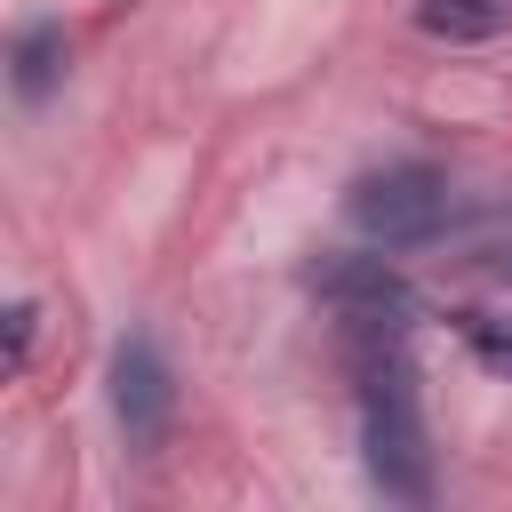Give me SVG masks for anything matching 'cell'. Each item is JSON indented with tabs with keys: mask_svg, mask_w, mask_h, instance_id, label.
<instances>
[{
	"mask_svg": "<svg viewBox=\"0 0 512 512\" xmlns=\"http://www.w3.org/2000/svg\"><path fill=\"white\" fill-rule=\"evenodd\" d=\"M344 216L368 248H424L440 224H448V176L432 160H392V168H368L352 176L344 192Z\"/></svg>",
	"mask_w": 512,
	"mask_h": 512,
	"instance_id": "7a4b0ae2",
	"label": "cell"
},
{
	"mask_svg": "<svg viewBox=\"0 0 512 512\" xmlns=\"http://www.w3.org/2000/svg\"><path fill=\"white\" fill-rule=\"evenodd\" d=\"M304 288L328 296L336 312H392V304H408V280H400L384 256H344V248L312 256V264H304Z\"/></svg>",
	"mask_w": 512,
	"mask_h": 512,
	"instance_id": "277c9868",
	"label": "cell"
},
{
	"mask_svg": "<svg viewBox=\"0 0 512 512\" xmlns=\"http://www.w3.org/2000/svg\"><path fill=\"white\" fill-rule=\"evenodd\" d=\"M112 416H120V440L136 456H152L168 440V424H176V376H168V360H160V344L144 328L112 352Z\"/></svg>",
	"mask_w": 512,
	"mask_h": 512,
	"instance_id": "3957f363",
	"label": "cell"
},
{
	"mask_svg": "<svg viewBox=\"0 0 512 512\" xmlns=\"http://www.w3.org/2000/svg\"><path fill=\"white\" fill-rule=\"evenodd\" d=\"M504 272H512V256H504Z\"/></svg>",
	"mask_w": 512,
	"mask_h": 512,
	"instance_id": "9c48e42d",
	"label": "cell"
},
{
	"mask_svg": "<svg viewBox=\"0 0 512 512\" xmlns=\"http://www.w3.org/2000/svg\"><path fill=\"white\" fill-rule=\"evenodd\" d=\"M64 56H72L64 24H56V16H32V24L8 40V88H16L24 104H48V96L64 88Z\"/></svg>",
	"mask_w": 512,
	"mask_h": 512,
	"instance_id": "5b68a950",
	"label": "cell"
},
{
	"mask_svg": "<svg viewBox=\"0 0 512 512\" xmlns=\"http://www.w3.org/2000/svg\"><path fill=\"white\" fill-rule=\"evenodd\" d=\"M352 400H360V456L368 480L392 504H432V432H424V392L408 360V304L392 312H336Z\"/></svg>",
	"mask_w": 512,
	"mask_h": 512,
	"instance_id": "6da1fadb",
	"label": "cell"
},
{
	"mask_svg": "<svg viewBox=\"0 0 512 512\" xmlns=\"http://www.w3.org/2000/svg\"><path fill=\"white\" fill-rule=\"evenodd\" d=\"M504 24H512V0H416V32L424 40H448V48L496 40Z\"/></svg>",
	"mask_w": 512,
	"mask_h": 512,
	"instance_id": "8992f818",
	"label": "cell"
},
{
	"mask_svg": "<svg viewBox=\"0 0 512 512\" xmlns=\"http://www.w3.org/2000/svg\"><path fill=\"white\" fill-rule=\"evenodd\" d=\"M32 320H40L32 304H8V368H24V360H32Z\"/></svg>",
	"mask_w": 512,
	"mask_h": 512,
	"instance_id": "ba28073f",
	"label": "cell"
},
{
	"mask_svg": "<svg viewBox=\"0 0 512 512\" xmlns=\"http://www.w3.org/2000/svg\"><path fill=\"white\" fill-rule=\"evenodd\" d=\"M456 336L472 344V360H480V368L512 376V328H504V320H488V312H456Z\"/></svg>",
	"mask_w": 512,
	"mask_h": 512,
	"instance_id": "52a82bcc",
	"label": "cell"
}]
</instances>
